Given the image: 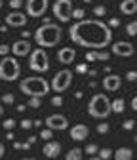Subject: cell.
Returning a JSON list of instances; mask_svg holds the SVG:
<instances>
[{"label":"cell","mask_w":137,"mask_h":160,"mask_svg":"<svg viewBox=\"0 0 137 160\" xmlns=\"http://www.w3.org/2000/svg\"><path fill=\"white\" fill-rule=\"evenodd\" d=\"M42 152H44L46 158H57L61 154V143L59 141H51V139H50V141H46Z\"/></svg>","instance_id":"obj_16"},{"label":"cell","mask_w":137,"mask_h":160,"mask_svg":"<svg viewBox=\"0 0 137 160\" xmlns=\"http://www.w3.org/2000/svg\"><path fill=\"white\" fill-rule=\"evenodd\" d=\"M84 152H86V154H90V156H93L95 152H99V147H97V145H93V143H90V145L84 149Z\"/></svg>","instance_id":"obj_26"},{"label":"cell","mask_w":137,"mask_h":160,"mask_svg":"<svg viewBox=\"0 0 137 160\" xmlns=\"http://www.w3.org/2000/svg\"><path fill=\"white\" fill-rule=\"evenodd\" d=\"M131 109H133V111H137V95L131 99Z\"/></svg>","instance_id":"obj_42"},{"label":"cell","mask_w":137,"mask_h":160,"mask_svg":"<svg viewBox=\"0 0 137 160\" xmlns=\"http://www.w3.org/2000/svg\"><path fill=\"white\" fill-rule=\"evenodd\" d=\"M133 158V151L130 147H120L114 151V160H131Z\"/></svg>","instance_id":"obj_20"},{"label":"cell","mask_w":137,"mask_h":160,"mask_svg":"<svg viewBox=\"0 0 137 160\" xmlns=\"http://www.w3.org/2000/svg\"><path fill=\"white\" fill-rule=\"evenodd\" d=\"M2 128H4V130H12V128H15V120H13V118H6L4 122H2Z\"/></svg>","instance_id":"obj_30"},{"label":"cell","mask_w":137,"mask_h":160,"mask_svg":"<svg viewBox=\"0 0 137 160\" xmlns=\"http://www.w3.org/2000/svg\"><path fill=\"white\" fill-rule=\"evenodd\" d=\"M2 114H4V107H2V105H0V116H2Z\"/></svg>","instance_id":"obj_48"},{"label":"cell","mask_w":137,"mask_h":160,"mask_svg":"<svg viewBox=\"0 0 137 160\" xmlns=\"http://www.w3.org/2000/svg\"><path fill=\"white\" fill-rule=\"evenodd\" d=\"M107 25H109L110 29H112V27H118V25H120V19H118V17H110Z\"/></svg>","instance_id":"obj_40"},{"label":"cell","mask_w":137,"mask_h":160,"mask_svg":"<svg viewBox=\"0 0 137 160\" xmlns=\"http://www.w3.org/2000/svg\"><path fill=\"white\" fill-rule=\"evenodd\" d=\"M25 109H27V107H25V105H17V111H19V112H23V111H25Z\"/></svg>","instance_id":"obj_46"},{"label":"cell","mask_w":137,"mask_h":160,"mask_svg":"<svg viewBox=\"0 0 137 160\" xmlns=\"http://www.w3.org/2000/svg\"><path fill=\"white\" fill-rule=\"evenodd\" d=\"M2 6H4V2H2V0H0V10H2Z\"/></svg>","instance_id":"obj_49"},{"label":"cell","mask_w":137,"mask_h":160,"mask_svg":"<svg viewBox=\"0 0 137 160\" xmlns=\"http://www.w3.org/2000/svg\"><path fill=\"white\" fill-rule=\"evenodd\" d=\"M112 156V151L110 149H99V158L101 160H109Z\"/></svg>","instance_id":"obj_27"},{"label":"cell","mask_w":137,"mask_h":160,"mask_svg":"<svg viewBox=\"0 0 137 160\" xmlns=\"http://www.w3.org/2000/svg\"><path fill=\"white\" fill-rule=\"evenodd\" d=\"M86 61L93 63V61H107L109 59V52H99V50H88L86 52Z\"/></svg>","instance_id":"obj_18"},{"label":"cell","mask_w":137,"mask_h":160,"mask_svg":"<svg viewBox=\"0 0 137 160\" xmlns=\"http://www.w3.org/2000/svg\"><path fill=\"white\" fill-rule=\"evenodd\" d=\"M126 32H128L130 36H137V21L128 23V25H126Z\"/></svg>","instance_id":"obj_23"},{"label":"cell","mask_w":137,"mask_h":160,"mask_svg":"<svg viewBox=\"0 0 137 160\" xmlns=\"http://www.w3.org/2000/svg\"><path fill=\"white\" fill-rule=\"evenodd\" d=\"M19 126H21L23 130H31V128L34 126V122H32V120H27V118H23V120H21V124H19Z\"/></svg>","instance_id":"obj_35"},{"label":"cell","mask_w":137,"mask_h":160,"mask_svg":"<svg viewBox=\"0 0 137 160\" xmlns=\"http://www.w3.org/2000/svg\"><path fill=\"white\" fill-rule=\"evenodd\" d=\"M110 111L116 112V114L124 112V111H126V101H124L122 97H118V99H114V101H110Z\"/></svg>","instance_id":"obj_21"},{"label":"cell","mask_w":137,"mask_h":160,"mask_svg":"<svg viewBox=\"0 0 137 160\" xmlns=\"http://www.w3.org/2000/svg\"><path fill=\"white\" fill-rule=\"evenodd\" d=\"M13 101H15L13 93H4V95H2V103H8V105H12Z\"/></svg>","instance_id":"obj_34"},{"label":"cell","mask_w":137,"mask_h":160,"mask_svg":"<svg viewBox=\"0 0 137 160\" xmlns=\"http://www.w3.org/2000/svg\"><path fill=\"white\" fill-rule=\"evenodd\" d=\"M88 112L93 118H107L112 112L110 111V99L105 93H95L88 103Z\"/></svg>","instance_id":"obj_4"},{"label":"cell","mask_w":137,"mask_h":160,"mask_svg":"<svg viewBox=\"0 0 137 160\" xmlns=\"http://www.w3.org/2000/svg\"><path fill=\"white\" fill-rule=\"evenodd\" d=\"M110 130V126L107 122H101V124H97V133H107Z\"/></svg>","instance_id":"obj_32"},{"label":"cell","mask_w":137,"mask_h":160,"mask_svg":"<svg viewBox=\"0 0 137 160\" xmlns=\"http://www.w3.org/2000/svg\"><path fill=\"white\" fill-rule=\"evenodd\" d=\"M40 137H42V139H46V141H50V139L53 137V130H50V128L42 130V132H40Z\"/></svg>","instance_id":"obj_29"},{"label":"cell","mask_w":137,"mask_h":160,"mask_svg":"<svg viewBox=\"0 0 137 160\" xmlns=\"http://www.w3.org/2000/svg\"><path fill=\"white\" fill-rule=\"evenodd\" d=\"M126 80L128 82H137V71H128L126 72Z\"/></svg>","instance_id":"obj_33"},{"label":"cell","mask_w":137,"mask_h":160,"mask_svg":"<svg viewBox=\"0 0 137 160\" xmlns=\"http://www.w3.org/2000/svg\"><path fill=\"white\" fill-rule=\"evenodd\" d=\"M93 15H95V17L107 15V8H105V6H95V8H93Z\"/></svg>","instance_id":"obj_25"},{"label":"cell","mask_w":137,"mask_h":160,"mask_svg":"<svg viewBox=\"0 0 137 160\" xmlns=\"http://www.w3.org/2000/svg\"><path fill=\"white\" fill-rule=\"evenodd\" d=\"M10 52H12V46H8V44H0V55H2V57L8 55Z\"/></svg>","instance_id":"obj_37"},{"label":"cell","mask_w":137,"mask_h":160,"mask_svg":"<svg viewBox=\"0 0 137 160\" xmlns=\"http://www.w3.org/2000/svg\"><path fill=\"white\" fill-rule=\"evenodd\" d=\"M48 6H50V0H27L25 10H27V15L31 17H42Z\"/></svg>","instance_id":"obj_9"},{"label":"cell","mask_w":137,"mask_h":160,"mask_svg":"<svg viewBox=\"0 0 137 160\" xmlns=\"http://www.w3.org/2000/svg\"><path fill=\"white\" fill-rule=\"evenodd\" d=\"M29 147H31V143H29V141H27V143H21V141H15V143H13V149H15V151H27Z\"/></svg>","instance_id":"obj_28"},{"label":"cell","mask_w":137,"mask_h":160,"mask_svg":"<svg viewBox=\"0 0 137 160\" xmlns=\"http://www.w3.org/2000/svg\"><path fill=\"white\" fill-rule=\"evenodd\" d=\"M76 72H80V74H88V65H86V63L76 65Z\"/></svg>","instance_id":"obj_39"},{"label":"cell","mask_w":137,"mask_h":160,"mask_svg":"<svg viewBox=\"0 0 137 160\" xmlns=\"http://www.w3.org/2000/svg\"><path fill=\"white\" fill-rule=\"evenodd\" d=\"M21 74V69H19V63L15 57L4 55L2 61H0V80H6V82H13V80L19 78Z\"/></svg>","instance_id":"obj_5"},{"label":"cell","mask_w":137,"mask_h":160,"mask_svg":"<svg viewBox=\"0 0 137 160\" xmlns=\"http://www.w3.org/2000/svg\"><path fill=\"white\" fill-rule=\"evenodd\" d=\"M29 69L34 71V72H46L50 69V57L46 53V48H40L38 46L36 50H32L29 53Z\"/></svg>","instance_id":"obj_6"},{"label":"cell","mask_w":137,"mask_h":160,"mask_svg":"<svg viewBox=\"0 0 137 160\" xmlns=\"http://www.w3.org/2000/svg\"><path fill=\"white\" fill-rule=\"evenodd\" d=\"M120 86H122V78L118 74H107L103 78V88L107 92H116V90H120Z\"/></svg>","instance_id":"obj_15"},{"label":"cell","mask_w":137,"mask_h":160,"mask_svg":"<svg viewBox=\"0 0 137 160\" xmlns=\"http://www.w3.org/2000/svg\"><path fill=\"white\" fill-rule=\"evenodd\" d=\"M23 6V0H10V8L12 10H19Z\"/></svg>","instance_id":"obj_38"},{"label":"cell","mask_w":137,"mask_h":160,"mask_svg":"<svg viewBox=\"0 0 137 160\" xmlns=\"http://www.w3.org/2000/svg\"><path fill=\"white\" fill-rule=\"evenodd\" d=\"M51 105H53V107H61V105H63V97H61V95L51 97Z\"/></svg>","instance_id":"obj_36"},{"label":"cell","mask_w":137,"mask_h":160,"mask_svg":"<svg viewBox=\"0 0 137 160\" xmlns=\"http://www.w3.org/2000/svg\"><path fill=\"white\" fill-rule=\"evenodd\" d=\"M19 90L29 97H44L51 88H50V82L42 76H27L19 82Z\"/></svg>","instance_id":"obj_3"},{"label":"cell","mask_w":137,"mask_h":160,"mask_svg":"<svg viewBox=\"0 0 137 160\" xmlns=\"http://www.w3.org/2000/svg\"><path fill=\"white\" fill-rule=\"evenodd\" d=\"M4 152H6V149H4V145H2V143H0V158L4 156Z\"/></svg>","instance_id":"obj_43"},{"label":"cell","mask_w":137,"mask_h":160,"mask_svg":"<svg viewBox=\"0 0 137 160\" xmlns=\"http://www.w3.org/2000/svg\"><path fill=\"white\" fill-rule=\"evenodd\" d=\"M74 57H76L74 48H61L59 52H57V61L63 63V65H71L74 61Z\"/></svg>","instance_id":"obj_17"},{"label":"cell","mask_w":137,"mask_h":160,"mask_svg":"<svg viewBox=\"0 0 137 160\" xmlns=\"http://www.w3.org/2000/svg\"><path fill=\"white\" fill-rule=\"evenodd\" d=\"M63 29L55 23H44L34 31V42L40 48H53L61 42Z\"/></svg>","instance_id":"obj_2"},{"label":"cell","mask_w":137,"mask_h":160,"mask_svg":"<svg viewBox=\"0 0 137 160\" xmlns=\"http://www.w3.org/2000/svg\"><path fill=\"white\" fill-rule=\"evenodd\" d=\"M23 160H34V158H23Z\"/></svg>","instance_id":"obj_50"},{"label":"cell","mask_w":137,"mask_h":160,"mask_svg":"<svg viewBox=\"0 0 137 160\" xmlns=\"http://www.w3.org/2000/svg\"><path fill=\"white\" fill-rule=\"evenodd\" d=\"M6 25H10V27H25L27 25V15L23 13V12H17V10H13V12H10L8 15H6Z\"/></svg>","instance_id":"obj_12"},{"label":"cell","mask_w":137,"mask_h":160,"mask_svg":"<svg viewBox=\"0 0 137 160\" xmlns=\"http://www.w3.org/2000/svg\"><path fill=\"white\" fill-rule=\"evenodd\" d=\"M71 84H72V71H69V69L59 71V72L51 78V82H50V86H51V90H53L55 93L67 92V90L71 88Z\"/></svg>","instance_id":"obj_7"},{"label":"cell","mask_w":137,"mask_h":160,"mask_svg":"<svg viewBox=\"0 0 137 160\" xmlns=\"http://www.w3.org/2000/svg\"><path fill=\"white\" fill-rule=\"evenodd\" d=\"M133 52H135L133 44L126 42V40H118V42L112 44V53L118 57H130V55H133Z\"/></svg>","instance_id":"obj_10"},{"label":"cell","mask_w":137,"mask_h":160,"mask_svg":"<svg viewBox=\"0 0 137 160\" xmlns=\"http://www.w3.org/2000/svg\"><path fill=\"white\" fill-rule=\"evenodd\" d=\"M122 126H124V130H133L135 128V122H133V120H126Z\"/></svg>","instance_id":"obj_41"},{"label":"cell","mask_w":137,"mask_h":160,"mask_svg":"<svg viewBox=\"0 0 137 160\" xmlns=\"http://www.w3.org/2000/svg\"><path fill=\"white\" fill-rule=\"evenodd\" d=\"M88 160H101V158H99V154H97V156H95V154H93V156H90V158H88Z\"/></svg>","instance_id":"obj_47"},{"label":"cell","mask_w":137,"mask_h":160,"mask_svg":"<svg viewBox=\"0 0 137 160\" xmlns=\"http://www.w3.org/2000/svg\"><path fill=\"white\" fill-rule=\"evenodd\" d=\"M40 105H42L40 97H31V99H29V107H32V109H38Z\"/></svg>","instance_id":"obj_31"},{"label":"cell","mask_w":137,"mask_h":160,"mask_svg":"<svg viewBox=\"0 0 137 160\" xmlns=\"http://www.w3.org/2000/svg\"><path fill=\"white\" fill-rule=\"evenodd\" d=\"M29 36H31V32H29V31H23V34H21V38H25V40H27Z\"/></svg>","instance_id":"obj_44"},{"label":"cell","mask_w":137,"mask_h":160,"mask_svg":"<svg viewBox=\"0 0 137 160\" xmlns=\"http://www.w3.org/2000/svg\"><path fill=\"white\" fill-rule=\"evenodd\" d=\"M46 126L50 130H67L69 126V118L63 114H51L46 118Z\"/></svg>","instance_id":"obj_11"},{"label":"cell","mask_w":137,"mask_h":160,"mask_svg":"<svg viewBox=\"0 0 137 160\" xmlns=\"http://www.w3.org/2000/svg\"><path fill=\"white\" fill-rule=\"evenodd\" d=\"M65 160H82V149H78V147L71 149V151L67 152Z\"/></svg>","instance_id":"obj_22"},{"label":"cell","mask_w":137,"mask_h":160,"mask_svg":"<svg viewBox=\"0 0 137 160\" xmlns=\"http://www.w3.org/2000/svg\"><path fill=\"white\" fill-rule=\"evenodd\" d=\"M69 38L74 44L88 50H103L110 44L112 31L99 19H80L69 29Z\"/></svg>","instance_id":"obj_1"},{"label":"cell","mask_w":137,"mask_h":160,"mask_svg":"<svg viewBox=\"0 0 137 160\" xmlns=\"http://www.w3.org/2000/svg\"><path fill=\"white\" fill-rule=\"evenodd\" d=\"M84 17H86V12H84L82 8H74V10H72V19L80 21V19H84Z\"/></svg>","instance_id":"obj_24"},{"label":"cell","mask_w":137,"mask_h":160,"mask_svg":"<svg viewBox=\"0 0 137 160\" xmlns=\"http://www.w3.org/2000/svg\"><path fill=\"white\" fill-rule=\"evenodd\" d=\"M72 0H55L53 2V15L61 23H67L72 19Z\"/></svg>","instance_id":"obj_8"},{"label":"cell","mask_w":137,"mask_h":160,"mask_svg":"<svg viewBox=\"0 0 137 160\" xmlns=\"http://www.w3.org/2000/svg\"><path fill=\"white\" fill-rule=\"evenodd\" d=\"M27 141H29V143H31V145H32V143H34V141H36V137H34V135H31V137H29V139H27Z\"/></svg>","instance_id":"obj_45"},{"label":"cell","mask_w":137,"mask_h":160,"mask_svg":"<svg viewBox=\"0 0 137 160\" xmlns=\"http://www.w3.org/2000/svg\"><path fill=\"white\" fill-rule=\"evenodd\" d=\"M69 133H71V139H72V141H84V139L90 135V128H88L86 124H74Z\"/></svg>","instance_id":"obj_14"},{"label":"cell","mask_w":137,"mask_h":160,"mask_svg":"<svg viewBox=\"0 0 137 160\" xmlns=\"http://www.w3.org/2000/svg\"><path fill=\"white\" fill-rule=\"evenodd\" d=\"M120 12L124 15L137 13V0H122V2H120Z\"/></svg>","instance_id":"obj_19"},{"label":"cell","mask_w":137,"mask_h":160,"mask_svg":"<svg viewBox=\"0 0 137 160\" xmlns=\"http://www.w3.org/2000/svg\"><path fill=\"white\" fill-rule=\"evenodd\" d=\"M31 52H32L31 50V42H29V40H25V38H21V40H17V42L12 44V53L15 57H25Z\"/></svg>","instance_id":"obj_13"}]
</instances>
